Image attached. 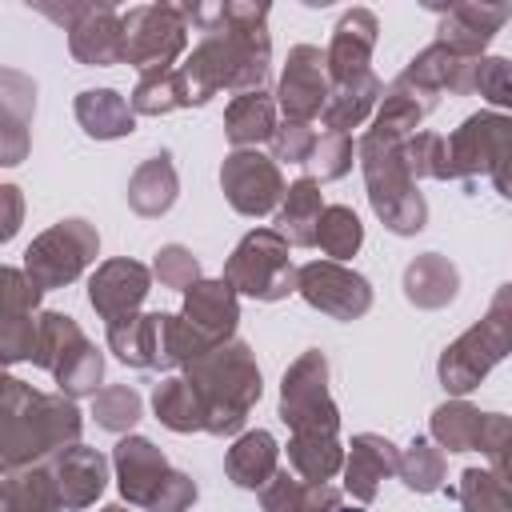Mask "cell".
I'll use <instances>...</instances> for the list:
<instances>
[{"mask_svg": "<svg viewBox=\"0 0 512 512\" xmlns=\"http://www.w3.org/2000/svg\"><path fill=\"white\" fill-rule=\"evenodd\" d=\"M184 16L204 32V40L176 68L188 108L212 100L220 88L236 96L264 92L272 72L268 4H184Z\"/></svg>", "mask_w": 512, "mask_h": 512, "instance_id": "1", "label": "cell"}, {"mask_svg": "<svg viewBox=\"0 0 512 512\" xmlns=\"http://www.w3.org/2000/svg\"><path fill=\"white\" fill-rule=\"evenodd\" d=\"M80 408L64 392H36L32 384L8 376L0 400V464L4 472L44 464L56 452L80 444Z\"/></svg>", "mask_w": 512, "mask_h": 512, "instance_id": "2", "label": "cell"}, {"mask_svg": "<svg viewBox=\"0 0 512 512\" xmlns=\"http://www.w3.org/2000/svg\"><path fill=\"white\" fill-rule=\"evenodd\" d=\"M184 380L196 388L208 428L212 436H236L248 420V412L256 408L264 384H260V368L256 356L244 340H224L220 348L204 352L200 360H192L184 368Z\"/></svg>", "mask_w": 512, "mask_h": 512, "instance_id": "3", "label": "cell"}, {"mask_svg": "<svg viewBox=\"0 0 512 512\" xmlns=\"http://www.w3.org/2000/svg\"><path fill=\"white\" fill-rule=\"evenodd\" d=\"M356 156L364 168L368 204L384 220V228L396 236H416L428 220V204L416 192V180L404 164V140H392L368 128L356 144Z\"/></svg>", "mask_w": 512, "mask_h": 512, "instance_id": "4", "label": "cell"}, {"mask_svg": "<svg viewBox=\"0 0 512 512\" xmlns=\"http://www.w3.org/2000/svg\"><path fill=\"white\" fill-rule=\"evenodd\" d=\"M512 352V284L496 288L488 312L464 332L456 336L436 364L440 384L452 396H468L472 388H480V380Z\"/></svg>", "mask_w": 512, "mask_h": 512, "instance_id": "5", "label": "cell"}, {"mask_svg": "<svg viewBox=\"0 0 512 512\" xmlns=\"http://www.w3.org/2000/svg\"><path fill=\"white\" fill-rule=\"evenodd\" d=\"M36 368H44L64 396H96L104 380L100 348L80 332V324L64 312H40V340H36Z\"/></svg>", "mask_w": 512, "mask_h": 512, "instance_id": "6", "label": "cell"}, {"mask_svg": "<svg viewBox=\"0 0 512 512\" xmlns=\"http://www.w3.org/2000/svg\"><path fill=\"white\" fill-rule=\"evenodd\" d=\"M224 280L240 296H252V300H264V304H276V300L292 296L296 292V268H292V256H288V240L276 228L248 232L232 248V256L224 260Z\"/></svg>", "mask_w": 512, "mask_h": 512, "instance_id": "7", "label": "cell"}, {"mask_svg": "<svg viewBox=\"0 0 512 512\" xmlns=\"http://www.w3.org/2000/svg\"><path fill=\"white\" fill-rule=\"evenodd\" d=\"M280 420L292 436H332L340 432V412L328 392V356L320 348L300 352L280 380Z\"/></svg>", "mask_w": 512, "mask_h": 512, "instance_id": "8", "label": "cell"}, {"mask_svg": "<svg viewBox=\"0 0 512 512\" xmlns=\"http://www.w3.org/2000/svg\"><path fill=\"white\" fill-rule=\"evenodd\" d=\"M188 48V16L176 4H136L124 12V64L140 76L172 72Z\"/></svg>", "mask_w": 512, "mask_h": 512, "instance_id": "9", "label": "cell"}, {"mask_svg": "<svg viewBox=\"0 0 512 512\" xmlns=\"http://www.w3.org/2000/svg\"><path fill=\"white\" fill-rule=\"evenodd\" d=\"M100 252V236L88 220L68 216L60 224H52L48 232H40L28 248H24V272L48 292V288H64L72 284Z\"/></svg>", "mask_w": 512, "mask_h": 512, "instance_id": "10", "label": "cell"}, {"mask_svg": "<svg viewBox=\"0 0 512 512\" xmlns=\"http://www.w3.org/2000/svg\"><path fill=\"white\" fill-rule=\"evenodd\" d=\"M452 180L472 184L476 176H492L512 156V116L508 112H472L452 136Z\"/></svg>", "mask_w": 512, "mask_h": 512, "instance_id": "11", "label": "cell"}, {"mask_svg": "<svg viewBox=\"0 0 512 512\" xmlns=\"http://www.w3.org/2000/svg\"><path fill=\"white\" fill-rule=\"evenodd\" d=\"M220 188L224 200L240 212V216H268L280 208L284 200V176L280 164L256 148H236L224 156L220 164Z\"/></svg>", "mask_w": 512, "mask_h": 512, "instance_id": "12", "label": "cell"}, {"mask_svg": "<svg viewBox=\"0 0 512 512\" xmlns=\"http://www.w3.org/2000/svg\"><path fill=\"white\" fill-rule=\"evenodd\" d=\"M296 292L332 320H360L372 308V284L340 260H312L296 268Z\"/></svg>", "mask_w": 512, "mask_h": 512, "instance_id": "13", "label": "cell"}, {"mask_svg": "<svg viewBox=\"0 0 512 512\" xmlns=\"http://www.w3.org/2000/svg\"><path fill=\"white\" fill-rule=\"evenodd\" d=\"M332 96V80H328V56L316 44H296L284 60L280 72V88H276V108L284 112V120L296 124H312L324 104Z\"/></svg>", "mask_w": 512, "mask_h": 512, "instance_id": "14", "label": "cell"}, {"mask_svg": "<svg viewBox=\"0 0 512 512\" xmlns=\"http://www.w3.org/2000/svg\"><path fill=\"white\" fill-rule=\"evenodd\" d=\"M0 292H4V324H0V356L4 364H20L36 356V340H40V284L24 272V268H4L0 272Z\"/></svg>", "mask_w": 512, "mask_h": 512, "instance_id": "15", "label": "cell"}, {"mask_svg": "<svg viewBox=\"0 0 512 512\" xmlns=\"http://www.w3.org/2000/svg\"><path fill=\"white\" fill-rule=\"evenodd\" d=\"M148 292H152V268H144L140 260H128V256L104 260L88 280V304L96 308V316L104 324L136 316L140 304L148 300Z\"/></svg>", "mask_w": 512, "mask_h": 512, "instance_id": "16", "label": "cell"}, {"mask_svg": "<svg viewBox=\"0 0 512 512\" xmlns=\"http://www.w3.org/2000/svg\"><path fill=\"white\" fill-rule=\"evenodd\" d=\"M376 36H380V20L372 8H348L336 28H332V40L324 48L328 56V80L332 84H348L364 72H372V48H376Z\"/></svg>", "mask_w": 512, "mask_h": 512, "instance_id": "17", "label": "cell"}, {"mask_svg": "<svg viewBox=\"0 0 512 512\" xmlns=\"http://www.w3.org/2000/svg\"><path fill=\"white\" fill-rule=\"evenodd\" d=\"M112 468H116V488L132 508H148L152 496L160 492L164 476L172 472L164 452L148 436H120L112 448Z\"/></svg>", "mask_w": 512, "mask_h": 512, "instance_id": "18", "label": "cell"}, {"mask_svg": "<svg viewBox=\"0 0 512 512\" xmlns=\"http://www.w3.org/2000/svg\"><path fill=\"white\" fill-rule=\"evenodd\" d=\"M508 16H512L508 4H484V0L448 4V8H444V20H440V36H436V44L452 48L456 56L480 60L484 48L492 44V36L504 28Z\"/></svg>", "mask_w": 512, "mask_h": 512, "instance_id": "19", "label": "cell"}, {"mask_svg": "<svg viewBox=\"0 0 512 512\" xmlns=\"http://www.w3.org/2000/svg\"><path fill=\"white\" fill-rule=\"evenodd\" d=\"M32 112H36V84L16 72L4 68L0 72V164H20L28 144H32Z\"/></svg>", "mask_w": 512, "mask_h": 512, "instance_id": "20", "label": "cell"}, {"mask_svg": "<svg viewBox=\"0 0 512 512\" xmlns=\"http://www.w3.org/2000/svg\"><path fill=\"white\" fill-rule=\"evenodd\" d=\"M396 472H400V448L388 436H376V432L352 436L348 456H344V488L352 492V500L372 504L380 492V480Z\"/></svg>", "mask_w": 512, "mask_h": 512, "instance_id": "21", "label": "cell"}, {"mask_svg": "<svg viewBox=\"0 0 512 512\" xmlns=\"http://www.w3.org/2000/svg\"><path fill=\"white\" fill-rule=\"evenodd\" d=\"M68 52L88 68H108L124 60V16L100 0L88 8V16L68 32Z\"/></svg>", "mask_w": 512, "mask_h": 512, "instance_id": "22", "label": "cell"}, {"mask_svg": "<svg viewBox=\"0 0 512 512\" xmlns=\"http://www.w3.org/2000/svg\"><path fill=\"white\" fill-rule=\"evenodd\" d=\"M56 484H60V496H64V508H88L100 500L104 484H108V456L88 448V444H72L64 452H56L48 460Z\"/></svg>", "mask_w": 512, "mask_h": 512, "instance_id": "23", "label": "cell"}, {"mask_svg": "<svg viewBox=\"0 0 512 512\" xmlns=\"http://www.w3.org/2000/svg\"><path fill=\"white\" fill-rule=\"evenodd\" d=\"M476 64L480 60H468V56H456L452 48H444V44H428V48H420L412 60H408V68L400 72L404 80H412V84H420V88H428V92H452V96H468V92H476Z\"/></svg>", "mask_w": 512, "mask_h": 512, "instance_id": "24", "label": "cell"}, {"mask_svg": "<svg viewBox=\"0 0 512 512\" xmlns=\"http://www.w3.org/2000/svg\"><path fill=\"white\" fill-rule=\"evenodd\" d=\"M184 320H192L200 332H208L216 344L232 340L236 320H240V292L220 276V280H200L184 292Z\"/></svg>", "mask_w": 512, "mask_h": 512, "instance_id": "25", "label": "cell"}, {"mask_svg": "<svg viewBox=\"0 0 512 512\" xmlns=\"http://www.w3.org/2000/svg\"><path fill=\"white\" fill-rule=\"evenodd\" d=\"M436 104H440L436 92H428V88H420V84L396 76V80L384 88V100H380V108H376L372 132L392 136V140H408V136H416L420 120H424Z\"/></svg>", "mask_w": 512, "mask_h": 512, "instance_id": "26", "label": "cell"}, {"mask_svg": "<svg viewBox=\"0 0 512 512\" xmlns=\"http://www.w3.org/2000/svg\"><path fill=\"white\" fill-rule=\"evenodd\" d=\"M164 344V312H136L108 324V348L128 368H160Z\"/></svg>", "mask_w": 512, "mask_h": 512, "instance_id": "27", "label": "cell"}, {"mask_svg": "<svg viewBox=\"0 0 512 512\" xmlns=\"http://www.w3.org/2000/svg\"><path fill=\"white\" fill-rule=\"evenodd\" d=\"M324 196L320 184L312 176H300L288 184L280 208H276V232L292 244V248H312L316 232H320V216H324Z\"/></svg>", "mask_w": 512, "mask_h": 512, "instance_id": "28", "label": "cell"}, {"mask_svg": "<svg viewBox=\"0 0 512 512\" xmlns=\"http://www.w3.org/2000/svg\"><path fill=\"white\" fill-rule=\"evenodd\" d=\"M224 472H228V480L236 488H264L280 472V444H276V436L264 432V428L240 432L236 444L224 456Z\"/></svg>", "mask_w": 512, "mask_h": 512, "instance_id": "29", "label": "cell"}, {"mask_svg": "<svg viewBox=\"0 0 512 512\" xmlns=\"http://www.w3.org/2000/svg\"><path fill=\"white\" fill-rule=\"evenodd\" d=\"M456 292H460V272H456V264H452L448 256H440V252H420V256L404 268V296H408V304H416V308L436 312V308L452 304Z\"/></svg>", "mask_w": 512, "mask_h": 512, "instance_id": "30", "label": "cell"}, {"mask_svg": "<svg viewBox=\"0 0 512 512\" xmlns=\"http://www.w3.org/2000/svg\"><path fill=\"white\" fill-rule=\"evenodd\" d=\"M60 508H64V496H60V484H56L48 460L4 472L0 512H60Z\"/></svg>", "mask_w": 512, "mask_h": 512, "instance_id": "31", "label": "cell"}, {"mask_svg": "<svg viewBox=\"0 0 512 512\" xmlns=\"http://www.w3.org/2000/svg\"><path fill=\"white\" fill-rule=\"evenodd\" d=\"M76 120L92 140H120L136 132L132 100H124L116 88H84L76 96Z\"/></svg>", "mask_w": 512, "mask_h": 512, "instance_id": "32", "label": "cell"}, {"mask_svg": "<svg viewBox=\"0 0 512 512\" xmlns=\"http://www.w3.org/2000/svg\"><path fill=\"white\" fill-rule=\"evenodd\" d=\"M176 192H180V180H176V164L168 152H156L148 156L132 176H128V208L136 216H164L172 204H176Z\"/></svg>", "mask_w": 512, "mask_h": 512, "instance_id": "33", "label": "cell"}, {"mask_svg": "<svg viewBox=\"0 0 512 512\" xmlns=\"http://www.w3.org/2000/svg\"><path fill=\"white\" fill-rule=\"evenodd\" d=\"M260 508L264 512H336L340 508V488L304 480V476L284 468L260 488Z\"/></svg>", "mask_w": 512, "mask_h": 512, "instance_id": "34", "label": "cell"}, {"mask_svg": "<svg viewBox=\"0 0 512 512\" xmlns=\"http://www.w3.org/2000/svg\"><path fill=\"white\" fill-rule=\"evenodd\" d=\"M380 100H384L380 76H376V72H364V76H356V80H348V84H332V96H328L320 120H324L328 132H344V136H348L352 128H360V124L372 116V108H376Z\"/></svg>", "mask_w": 512, "mask_h": 512, "instance_id": "35", "label": "cell"}, {"mask_svg": "<svg viewBox=\"0 0 512 512\" xmlns=\"http://www.w3.org/2000/svg\"><path fill=\"white\" fill-rule=\"evenodd\" d=\"M276 100L268 92H244L232 96V104L224 108V136L232 148H256L264 140L276 136Z\"/></svg>", "mask_w": 512, "mask_h": 512, "instance_id": "36", "label": "cell"}, {"mask_svg": "<svg viewBox=\"0 0 512 512\" xmlns=\"http://www.w3.org/2000/svg\"><path fill=\"white\" fill-rule=\"evenodd\" d=\"M152 412L164 428L172 432H204L208 428V416H204V404L196 396V388L184 380V376H164L156 388H152Z\"/></svg>", "mask_w": 512, "mask_h": 512, "instance_id": "37", "label": "cell"}, {"mask_svg": "<svg viewBox=\"0 0 512 512\" xmlns=\"http://www.w3.org/2000/svg\"><path fill=\"white\" fill-rule=\"evenodd\" d=\"M344 448L332 436H288V464L296 476L328 484L336 472H344Z\"/></svg>", "mask_w": 512, "mask_h": 512, "instance_id": "38", "label": "cell"}, {"mask_svg": "<svg viewBox=\"0 0 512 512\" xmlns=\"http://www.w3.org/2000/svg\"><path fill=\"white\" fill-rule=\"evenodd\" d=\"M480 424H484V412L472 408L464 396H456L432 412V440L448 452H472L480 440Z\"/></svg>", "mask_w": 512, "mask_h": 512, "instance_id": "39", "label": "cell"}, {"mask_svg": "<svg viewBox=\"0 0 512 512\" xmlns=\"http://www.w3.org/2000/svg\"><path fill=\"white\" fill-rule=\"evenodd\" d=\"M316 244L332 256V260H348V256H356L360 252V244H364V224H360V216L348 208V204H328L324 208V216H320V232H316Z\"/></svg>", "mask_w": 512, "mask_h": 512, "instance_id": "40", "label": "cell"}, {"mask_svg": "<svg viewBox=\"0 0 512 512\" xmlns=\"http://www.w3.org/2000/svg\"><path fill=\"white\" fill-rule=\"evenodd\" d=\"M140 412H144V400H140V392L128 388V384H108V388H100V392L92 396V416H96V424L108 428V432L128 436V432L136 428Z\"/></svg>", "mask_w": 512, "mask_h": 512, "instance_id": "41", "label": "cell"}, {"mask_svg": "<svg viewBox=\"0 0 512 512\" xmlns=\"http://www.w3.org/2000/svg\"><path fill=\"white\" fill-rule=\"evenodd\" d=\"M444 452L440 448H432L428 440H412L404 452H400V480H404V488H412V492H440L444 488Z\"/></svg>", "mask_w": 512, "mask_h": 512, "instance_id": "42", "label": "cell"}, {"mask_svg": "<svg viewBox=\"0 0 512 512\" xmlns=\"http://www.w3.org/2000/svg\"><path fill=\"white\" fill-rule=\"evenodd\" d=\"M176 108H188L176 68L136 80V88H132V112L136 116H164V112H176Z\"/></svg>", "mask_w": 512, "mask_h": 512, "instance_id": "43", "label": "cell"}, {"mask_svg": "<svg viewBox=\"0 0 512 512\" xmlns=\"http://www.w3.org/2000/svg\"><path fill=\"white\" fill-rule=\"evenodd\" d=\"M404 164L412 172V180H452V156H448V140L436 132H416L404 140Z\"/></svg>", "mask_w": 512, "mask_h": 512, "instance_id": "44", "label": "cell"}, {"mask_svg": "<svg viewBox=\"0 0 512 512\" xmlns=\"http://www.w3.org/2000/svg\"><path fill=\"white\" fill-rule=\"evenodd\" d=\"M456 500L464 512H512L500 480L492 476V468H464L460 484H456Z\"/></svg>", "mask_w": 512, "mask_h": 512, "instance_id": "45", "label": "cell"}, {"mask_svg": "<svg viewBox=\"0 0 512 512\" xmlns=\"http://www.w3.org/2000/svg\"><path fill=\"white\" fill-rule=\"evenodd\" d=\"M352 136H344V132H320V140H316V148H312V156H308V176L316 180V184H324V180H340L348 168H352Z\"/></svg>", "mask_w": 512, "mask_h": 512, "instance_id": "46", "label": "cell"}, {"mask_svg": "<svg viewBox=\"0 0 512 512\" xmlns=\"http://www.w3.org/2000/svg\"><path fill=\"white\" fill-rule=\"evenodd\" d=\"M152 276L160 280V288H176V292H188L192 284H200V260L184 248V244H164L152 260Z\"/></svg>", "mask_w": 512, "mask_h": 512, "instance_id": "47", "label": "cell"}, {"mask_svg": "<svg viewBox=\"0 0 512 512\" xmlns=\"http://www.w3.org/2000/svg\"><path fill=\"white\" fill-rule=\"evenodd\" d=\"M476 92L512 116V60L508 56H480L476 64Z\"/></svg>", "mask_w": 512, "mask_h": 512, "instance_id": "48", "label": "cell"}, {"mask_svg": "<svg viewBox=\"0 0 512 512\" xmlns=\"http://www.w3.org/2000/svg\"><path fill=\"white\" fill-rule=\"evenodd\" d=\"M316 140H320V136H316L308 124L284 120V124L276 128V136L268 140V144H272V160H276V164H308Z\"/></svg>", "mask_w": 512, "mask_h": 512, "instance_id": "49", "label": "cell"}, {"mask_svg": "<svg viewBox=\"0 0 512 512\" xmlns=\"http://www.w3.org/2000/svg\"><path fill=\"white\" fill-rule=\"evenodd\" d=\"M192 504H196V480L172 468V472L164 476V484H160V492L152 496V504H148V512H188Z\"/></svg>", "mask_w": 512, "mask_h": 512, "instance_id": "50", "label": "cell"}, {"mask_svg": "<svg viewBox=\"0 0 512 512\" xmlns=\"http://www.w3.org/2000/svg\"><path fill=\"white\" fill-rule=\"evenodd\" d=\"M32 8H36V12H44L48 20H56L64 32H72V28H76V24L88 16V8H92V4H88V0H68V4H48V0H36Z\"/></svg>", "mask_w": 512, "mask_h": 512, "instance_id": "51", "label": "cell"}, {"mask_svg": "<svg viewBox=\"0 0 512 512\" xmlns=\"http://www.w3.org/2000/svg\"><path fill=\"white\" fill-rule=\"evenodd\" d=\"M0 196H4V204H8V216H4V232H0V236L12 240L16 228H20V188H16V184H4Z\"/></svg>", "mask_w": 512, "mask_h": 512, "instance_id": "52", "label": "cell"}, {"mask_svg": "<svg viewBox=\"0 0 512 512\" xmlns=\"http://www.w3.org/2000/svg\"><path fill=\"white\" fill-rule=\"evenodd\" d=\"M492 184H496V192H500L504 200H512V156L492 172Z\"/></svg>", "mask_w": 512, "mask_h": 512, "instance_id": "53", "label": "cell"}, {"mask_svg": "<svg viewBox=\"0 0 512 512\" xmlns=\"http://www.w3.org/2000/svg\"><path fill=\"white\" fill-rule=\"evenodd\" d=\"M100 512H132V508H124V504H108V508H100Z\"/></svg>", "mask_w": 512, "mask_h": 512, "instance_id": "54", "label": "cell"}, {"mask_svg": "<svg viewBox=\"0 0 512 512\" xmlns=\"http://www.w3.org/2000/svg\"><path fill=\"white\" fill-rule=\"evenodd\" d=\"M336 512H364V508H336Z\"/></svg>", "mask_w": 512, "mask_h": 512, "instance_id": "55", "label": "cell"}]
</instances>
